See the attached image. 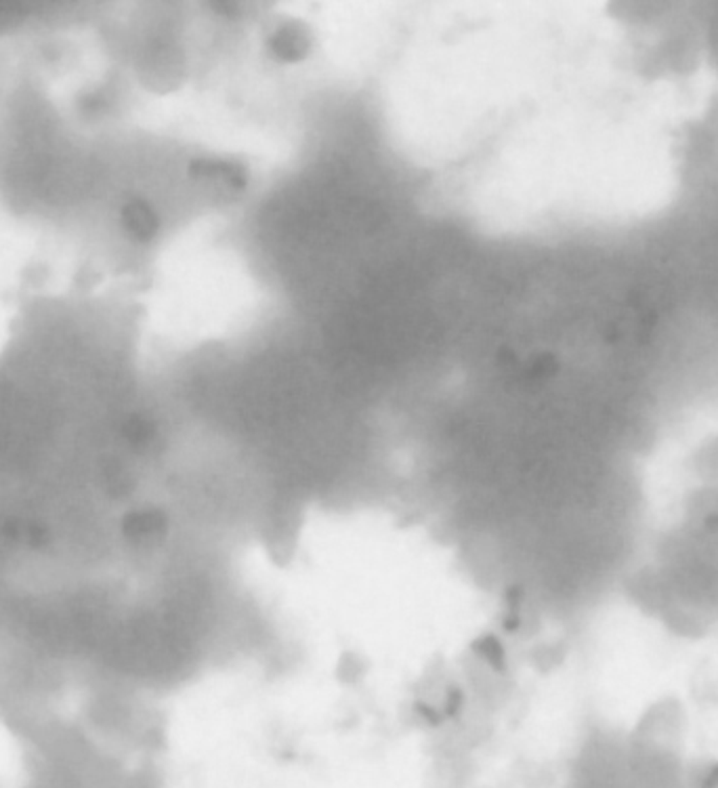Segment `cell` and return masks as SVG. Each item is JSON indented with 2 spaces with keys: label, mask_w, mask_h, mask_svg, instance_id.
Segmentation results:
<instances>
[{
  "label": "cell",
  "mask_w": 718,
  "mask_h": 788,
  "mask_svg": "<svg viewBox=\"0 0 718 788\" xmlns=\"http://www.w3.org/2000/svg\"><path fill=\"white\" fill-rule=\"evenodd\" d=\"M267 47L271 55L284 63H298L311 51V34L309 28L301 22H284L276 26L267 38Z\"/></svg>",
  "instance_id": "obj_1"
},
{
  "label": "cell",
  "mask_w": 718,
  "mask_h": 788,
  "mask_svg": "<svg viewBox=\"0 0 718 788\" xmlns=\"http://www.w3.org/2000/svg\"><path fill=\"white\" fill-rule=\"evenodd\" d=\"M162 526V521L158 519V515H152V513H135V515H129L127 521H125V532L131 536V538H143V536H150L154 532H158V528Z\"/></svg>",
  "instance_id": "obj_2"
},
{
  "label": "cell",
  "mask_w": 718,
  "mask_h": 788,
  "mask_svg": "<svg viewBox=\"0 0 718 788\" xmlns=\"http://www.w3.org/2000/svg\"><path fill=\"white\" fill-rule=\"evenodd\" d=\"M474 649H477L479 654H481L484 658L492 660V662H502V660H504V649H502V645L498 643V639H494V637L481 639V641H479V643L474 645Z\"/></svg>",
  "instance_id": "obj_3"
}]
</instances>
